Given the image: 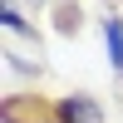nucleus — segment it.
Returning a JSON list of instances; mask_svg holds the SVG:
<instances>
[{
    "instance_id": "3",
    "label": "nucleus",
    "mask_w": 123,
    "mask_h": 123,
    "mask_svg": "<svg viewBox=\"0 0 123 123\" xmlns=\"http://www.w3.org/2000/svg\"><path fill=\"white\" fill-rule=\"evenodd\" d=\"M79 25H84L79 5H74V0H59V10H54V30H59V35H79Z\"/></svg>"
},
{
    "instance_id": "1",
    "label": "nucleus",
    "mask_w": 123,
    "mask_h": 123,
    "mask_svg": "<svg viewBox=\"0 0 123 123\" xmlns=\"http://www.w3.org/2000/svg\"><path fill=\"white\" fill-rule=\"evenodd\" d=\"M54 123H104V108L89 94H64L54 98Z\"/></svg>"
},
{
    "instance_id": "4",
    "label": "nucleus",
    "mask_w": 123,
    "mask_h": 123,
    "mask_svg": "<svg viewBox=\"0 0 123 123\" xmlns=\"http://www.w3.org/2000/svg\"><path fill=\"white\" fill-rule=\"evenodd\" d=\"M0 20H5V30H10V35H35V30H30V20H20L15 0H0Z\"/></svg>"
},
{
    "instance_id": "2",
    "label": "nucleus",
    "mask_w": 123,
    "mask_h": 123,
    "mask_svg": "<svg viewBox=\"0 0 123 123\" xmlns=\"http://www.w3.org/2000/svg\"><path fill=\"white\" fill-rule=\"evenodd\" d=\"M104 44H108V59H113V69L123 74V20L108 15L104 20Z\"/></svg>"
},
{
    "instance_id": "5",
    "label": "nucleus",
    "mask_w": 123,
    "mask_h": 123,
    "mask_svg": "<svg viewBox=\"0 0 123 123\" xmlns=\"http://www.w3.org/2000/svg\"><path fill=\"white\" fill-rule=\"evenodd\" d=\"M15 123H20V118H15Z\"/></svg>"
}]
</instances>
